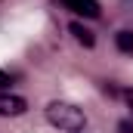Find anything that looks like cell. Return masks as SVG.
Instances as JSON below:
<instances>
[{"mask_svg":"<svg viewBox=\"0 0 133 133\" xmlns=\"http://www.w3.org/2000/svg\"><path fill=\"white\" fill-rule=\"evenodd\" d=\"M43 115H46V121H50L56 130H65V133H81L87 127L84 108H77L74 102H65V99H53L43 108Z\"/></svg>","mask_w":133,"mask_h":133,"instance_id":"cell-1","label":"cell"},{"mask_svg":"<svg viewBox=\"0 0 133 133\" xmlns=\"http://www.w3.org/2000/svg\"><path fill=\"white\" fill-rule=\"evenodd\" d=\"M28 111V102L19 93H9V90H0V118H19Z\"/></svg>","mask_w":133,"mask_h":133,"instance_id":"cell-2","label":"cell"},{"mask_svg":"<svg viewBox=\"0 0 133 133\" xmlns=\"http://www.w3.org/2000/svg\"><path fill=\"white\" fill-rule=\"evenodd\" d=\"M68 12L74 16H84V19H99L102 9H99V0H59Z\"/></svg>","mask_w":133,"mask_h":133,"instance_id":"cell-3","label":"cell"},{"mask_svg":"<svg viewBox=\"0 0 133 133\" xmlns=\"http://www.w3.org/2000/svg\"><path fill=\"white\" fill-rule=\"evenodd\" d=\"M68 31H71V37H74L81 46H87V50H93V46H96V34L90 31L84 22H71V25H68Z\"/></svg>","mask_w":133,"mask_h":133,"instance_id":"cell-4","label":"cell"},{"mask_svg":"<svg viewBox=\"0 0 133 133\" xmlns=\"http://www.w3.org/2000/svg\"><path fill=\"white\" fill-rule=\"evenodd\" d=\"M115 46H118L121 53H133V31H127V28L118 31L115 34Z\"/></svg>","mask_w":133,"mask_h":133,"instance_id":"cell-5","label":"cell"},{"mask_svg":"<svg viewBox=\"0 0 133 133\" xmlns=\"http://www.w3.org/2000/svg\"><path fill=\"white\" fill-rule=\"evenodd\" d=\"M111 93H115L118 99H124V102L133 108V90H130V87H111Z\"/></svg>","mask_w":133,"mask_h":133,"instance_id":"cell-6","label":"cell"},{"mask_svg":"<svg viewBox=\"0 0 133 133\" xmlns=\"http://www.w3.org/2000/svg\"><path fill=\"white\" fill-rule=\"evenodd\" d=\"M118 133H133V121H130V118L118 121Z\"/></svg>","mask_w":133,"mask_h":133,"instance_id":"cell-7","label":"cell"},{"mask_svg":"<svg viewBox=\"0 0 133 133\" xmlns=\"http://www.w3.org/2000/svg\"><path fill=\"white\" fill-rule=\"evenodd\" d=\"M9 84H12V77H9V74H6V71H0V90H6V87H9Z\"/></svg>","mask_w":133,"mask_h":133,"instance_id":"cell-8","label":"cell"},{"mask_svg":"<svg viewBox=\"0 0 133 133\" xmlns=\"http://www.w3.org/2000/svg\"><path fill=\"white\" fill-rule=\"evenodd\" d=\"M81 133H84V130H81Z\"/></svg>","mask_w":133,"mask_h":133,"instance_id":"cell-9","label":"cell"}]
</instances>
